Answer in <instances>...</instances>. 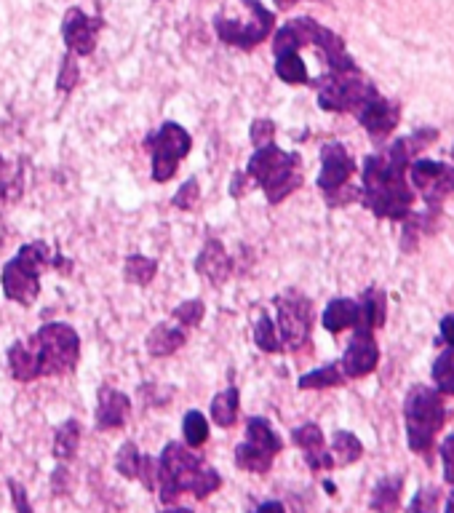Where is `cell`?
<instances>
[{
	"mask_svg": "<svg viewBox=\"0 0 454 513\" xmlns=\"http://www.w3.org/2000/svg\"><path fill=\"white\" fill-rule=\"evenodd\" d=\"M441 337L446 340V345H454V313L441 318Z\"/></svg>",
	"mask_w": 454,
	"mask_h": 513,
	"instance_id": "44",
	"label": "cell"
},
{
	"mask_svg": "<svg viewBox=\"0 0 454 513\" xmlns=\"http://www.w3.org/2000/svg\"><path fill=\"white\" fill-rule=\"evenodd\" d=\"M249 137H252L254 147H265L276 139V123L268 121V118H257L249 129Z\"/></svg>",
	"mask_w": 454,
	"mask_h": 513,
	"instance_id": "37",
	"label": "cell"
},
{
	"mask_svg": "<svg viewBox=\"0 0 454 513\" xmlns=\"http://www.w3.org/2000/svg\"><path fill=\"white\" fill-rule=\"evenodd\" d=\"M444 401L441 393L430 391L425 385H414L404 401V420H406V439L409 449L417 455H428L436 436L444 425Z\"/></svg>",
	"mask_w": 454,
	"mask_h": 513,
	"instance_id": "5",
	"label": "cell"
},
{
	"mask_svg": "<svg viewBox=\"0 0 454 513\" xmlns=\"http://www.w3.org/2000/svg\"><path fill=\"white\" fill-rule=\"evenodd\" d=\"M105 22L99 17H89L86 11L70 9L62 22V38L70 54L75 57H91L97 51V38Z\"/></svg>",
	"mask_w": 454,
	"mask_h": 513,
	"instance_id": "13",
	"label": "cell"
},
{
	"mask_svg": "<svg viewBox=\"0 0 454 513\" xmlns=\"http://www.w3.org/2000/svg\"><path fill=\"white\" fill-rule=\"evenodd\" d=\"M353 115H356L358 123L369 131V137H372L374 142H382L388 134H393V129H396L398 123V115L401 113H398V107L393 105V102H388V99L380 97V94L374 91L372 97L366 99L364 105L358 107Z\"/></svg>",
	"mask_w": 454,
	"mask_h": 513,
	"instance_id": "15",
	"label": "cell"
},
{
	"mask_svg": "<svg viewBox=\"0 0 454 513\" xmlns=\"http://www.w3.org/2000/svg\"><path fill=\"white\" fill-rule=\"evenodd\" d=\"M49 265H54L49 244L33 241L22 246L17 257L3 265V273H0L3 294L17 305H33L41 294V273Z\"/></svg>",
	"mask_w": 454,
	"mask_h": 513,
	"instance_id": "4",
	"label": "cell"
},
{
	"mask_svg": "<svg viewBox=\"0 0 454 513\" xmlns=\"http://www.w3.org/2000/svg\"><path fill=\"white\" fill-rule=\"evenodd\" d=\"M147 145H150V153H153V171L150 174H153L155 182L163 185V182H169L177 174L179 161L193 147V137L179 123L166 121L153 137L147 139Z\"/></svg>",
	"mask_w": 454,
	"mask_h": 513,
	"instance_id": "10",
	"label": "cell"
},
{
	"mask_svg": "<svg viewBox=\"0 0 454 513\" xmlns=\"http://www.w3.org/2000/svg\"><path fill=\"white\" fill-rule=\"evenodd\" d=\"M385 313H388V300H385V292L372 286V289H366L361 294V300H358V321L356 326L361 329H380L385 324ZM353 326V329H356Z\"/></svg>",
	"mask_w": 454,
	"mask_h": 513,
	"instance_id": "20",
	"label": "cell"
},
{
	"mask_svg": "<svg viewBox=\"0 0 454 513\" xmlns=\"http://www.w3.org/2000/svg\"><path fill=\"white\" fill-rule=\"evenodd\" d=\"M345 383L340 364H326L321 369H313L308 375L300 377L302 391H321V388H340Z\"/></svg>",
	"mask_w": 454,
	"mask_h": 513,
	"instance_id": "27",
	"label": "cell"
},
{
	"mask_svg": "<svg viewBox=\"0 0 454 513\" xmlns=\"http://www.w3.org/2000/svg\"><path fill=\"white\" fill-rule=\"evenodd\" d=\"M222 487L219 476L211 465H206L193 447L187 449L179 441H169L158 457V489H161V503H177L179 495H193L195 500H206L211 492Z\"/></svg>",
	"mask_w": 454,
	"mask_h": 513,
	"instance_id": "2",
	"label": "cell"
},
{
	"mask_svg": "<svg viewBox=\"0 0 454 513\" xmlns=\"http://www.w3.org/2000/svg\"><path fill=\"white\" fill-rule=\"evenodd\" d=\"M444 508H446V511H449V513H454V492H452V497H449V500H446Z\"/></svg>",
	"mask_w": 454,
	"mask_h": 513,
	"instance_id": "48",
	"label": "cell"
},
{
	"mask_svg": "<svg viewBox=\"0 0 454 513\" xmlns=\"http://www.w3.org/2000/svg\"><path fill=\"white\" fill-rule=\"evenodd\" d=\"M254 342H257V348L265 353L284 351V342H281V337H278L276 321H273L268 313H260L257 324H254Z\"/></svg>",
	"mask_w": 454,
	"mask_h": 513,
	"instance_id": "29",
	"label": "cell"
},
{
	"mask_svg": "<svg viewBox=\"0 0 454 513\" xmlns=\"http://www.w3.org/2000/svg\"><path fill=\"white\" fill-rule=\"evenodd\" d=\"M203 313H206V305H203L201 300H185L182 305H177L174 308V321H177L179 326H185V329H190V326H198L203 321Z\"/></svg>",
	"mask_w": 454,
	"mask_h": 513,
	"instance_id": "35",
	"label": "cell"
},
{
	"mask_svg": "<svg viewBox=\"0 0 454 513\" xmlns=\"http://www.w3.org/2000/svg\"><path fill=\"white\" fill-rule=\"evenodd\" d=\"M262 511H268V508H276V511H284V503H260Z\"/></svg>",
	"mask_w": 454,
	"mask_h": 513,
	"instance_id": "47",
	"label": "cell"
},
{
	"mask_svg": "<svg viewBox=\"0 0 454 513\" xmlns=\"http://www.w3.org/2000/svg\"><path fill=\"white\" fill-rule=\"evenodd\" d=\"M78 81H81V67H78V59H75V54H70V51H67L65 59H62V67H59L57 89L62 91V94H70V91L78 86Z\"/></svg>",
	"mask_w": 454,
	"mask_h": 513,
	"instance_id": "34",
	"label": "cell"
},
{
	"mask_svg": "<svg viewBox=\"0 0 454 513\" xmlns=\"http://www.w3.org/2000/svg\"><path fill=\"white\" fill-rule=\"evenodd\" d=\"M244 190H246V171H238L236 177H233V188H230V196H233V198L244 196Z\"/></svg>",
	"mask_w": 454,
	"mask_h": 513,
	"instance_id": "45",
	"label": "cell"
},
{
	"mask_svg": "<svg viewBox=\"0 0 454 513\" xmlns=\"http://www.w3.org/2000/svg\"><path fill=\"white\" fill-rule=\"evenodd\" d=\"M278 308V337L289 351H300L302 345L310 340V329H313V305L305 294L286 292L276 297Z\"/></svg>",
	"mask_w": 454,
	"mask_h": 513,
	"instance_id": "11",
	"label": "cell"
},
{
	"mask_svg": "<svg viewBox=\"0 0 454 513\" xmlns=\"http://www.w3.org/2000/svg\"><path fill=\"white\" fill-rule=\"evenodd\" d=\"M356 174V161L350 158L345 145L332 142V145L321 147V174H318V188L329 201L337 193L348 188L350 177Z\"/></svg>",
	"mask_w": 454,
	"mask_h": 513,
	"instance_id": "12",
	"label": "cell"
},
{
	"mask_svg": "<svg viewBox=\"0 0 454 513\" xmlns=\"http://www.w3.org/2000/svg\"><path fill=\"white\" fill-rule=\"evenodd\" d=\"M137 479L142 481V484H145V489H150V492L158 487V460H155L153 455H142Z\"/></svg>",
	"mask_w": 454,
	"mask_h": 513,
	"instance_id": "39",
	"label": "cell"
},
{
	"mask_svg": "<svg viewBox=\"0 0 454 513\" xmlns=\"http://www.w3.org/2000/svg\"><path fill=\"white\" fill-rule=\"evenodd\" d=\"M155 273H158V262L145 257V254H131V257H126L123 276H126L129 284H137V286L153 284Z\"/></svg>",
	"mask_w": 454,
	"mask_h": 513,
	"instance_id": "28",
	"label": "cell"
},
{
	"mask_svg": "<svg viewBox=\"0 0 454 513\" xmlns=\"http://www.w3.org/2000/svg\"><path fill=\"white\" fill-rule=\"evenodd\" d=\"M182 433H185V444L187 447H203L206 441H209V423H206V417L198 412V409H190L182 420Z\"/></svg>",
	"mask_w": 454,
	"mask_h": 513,
	"instance_id": "31",
	"label": "cell"
},
{
	"mask_svg": "<svg viewBox=\"0 0 454 513\" xmlns=\"http://www.w3.org/2000/svg\"><path fill=\"white\" fill-rule=\"evenodd\" d=\"M281 449L284 439L278 436L268 417H249L244 444L236 447V465L246 473H268Z\"/></svg>",
	"mask_w": 454,
	"mask_h": 513,
	"instance_id": "7",
	"label": "cell"
},
{
	"mask_svg": "<svg viewBox=\"0 0 454 513\" xmlns=\"http://www.w3.org/2000/svg\"><path fill=\"white\" fill-rule=\"evenodd\" d=\"M276 75L284 83H292V86H300V83H308V67L300 59L297 51H284V54H276Z\"/></svg>",
	"mask_w": 454,
	"mask_h": 513,
	"instance_id": "26",
	"label": "cell"
},
{
	"mask_svg": "<svg viewBox=\"0 0 454 513\" xmlns=\"http://www.w3.org/2000/svg\"><path fill=\"white\" fill-rule=\"evenodd\" d=\"M9 489H11V500H14V508H17L19 513L33 511V505H30V500H27L25 487H22L17 479H9Z\"/></svg>",
	"mask_w": 454,
	"mask_h": 513,
	"instance_id": "41",
	"label": "cell"
},
{
	"mask_svg": "<svg viewBox=\"0 0 454 513\" xmlns=\"http://www.w3.org/2000/svg\"><path fill=\"white\" fill-rule=\"evenodd\" d=\"M401 487H404V479H401V476H388V479H382L380 484L374 487L372 508H377V511H390V508H396L398 497H401Z\"/></svg>",
	"mask_w": 454,
	"mask_h": 513,
	"instance_id": "30",
	"label": "cell"
},
{
	"mask_svg": "<svg viewBox=\"0 0 454 513\" xmlns=\"http://www.w3.org/2000/svg\"><path fill=\"white\" fill-rule=\"evenodd\" d=\"M380 361V351H377V342H374L372 329H361L356 326L353 340L348 342V348L342 353L340 369L345 380H358V377L372 375Z\"/></svg>",
	"mask_w": 454,
	"mask_h": 513,
	"instance_id": "14",
	"label": "cell"
},
{
	"mask_svg": "<svg viewBox=\"0 0 454 513\" xmlns=\"http://www.w3.org/2000/svg\"><path fill=\"white\" fill-rule=\"evenodd\" d=\"M51 487H54V495H70V473H67L65 465H59L54 476H51Z\"/></svg>",
	"mask_w": 454,
	"mask_h": 513,
	"instance_id": "42",
	"label": "cell"
},
{
	"mask_svg": "<svg viewBox=\"0 0 454 513\" xmlns=\"http://www.w3.org/2000/svg\"><path fill=\"white\" fill-rule=\"evenodd\" d=\"M241 6H244L249 17L241 19V22L238 19L217 17L214 19V30H217L219 41L227 43V46H238V49L252 51L257 43L268 38L276 17L262 6L260 0H241Z\"/></svg>",
	"mask_w": 454,
	"mask_h": 513,
	"instance_id": "8",
	"label": "cell"
},
{
	"mask_svg": "<svg viewBox=\"0 0 454 513\" xmlns=\"http://www.w3.org/2000/svg\"><path fill=\"white\" fill-rule=\"evenodd\" d=\"M19 185H22V174L11 171L9 161L0 155V198H6L9 193H17Z\"/></svg>",
	"mask_w": 454,
	"mask_h": 513,
	"instance_id": "38",
	"label": "cell"
},
{
	"mask_svg": "<svg viewBox=\"0 0 454 513\" xmlns=\"http://www.w3.org/2000/svg\"><path fill=\"white\" fill-rule=\"evenodd\" d=\"M238 409H241V393L238 388H227L211 399V420L219 428H233L238 420Z\"/></svg>",
	"mask_w": 454,
	"mask_h": 513,
	"instance_id": "23",
	"label": "cell"
},
{
	"mask_svg": "<svg viewBox=\"0 0 454 513\" xmlns=\"http://www.w3.org/2000/svg\"><path fill=\"white\" fill-rule=\"evenodd\" d=\"M185 342H187V334L182 326L158 324L153 332L147 334V353L155 356V359H163V356L177 353Z\"/></svg>",
	"mask_w": 454,
	"mask_h": 513,
	"instance_id": "21",
	"label": "cell"
},
{
	"mask_svg": "<svg viewBox=\"0 0 454 513\" xmlns=\"http://www.w3.org/2000/svg\"><path fill=\"white\" fill-rule=\"evenodd\" d=\"M195 273H201L203 278H209V284L222 286L233 273V260L225 252V246L217 238H209L203 244L201 254L195 257Z\"/></svg>",
	"mask_w": 454,
	"mask_h": 513,
	"instance_id": "18",
	"label": "cell"
},
{
	"mask_svg": "<svg viewBox=\"0 0 454 513\" xmlns=\"http://www.w3.org/2000/svg\"><path fill=\"white\" fill-rule=\"evenodd\" d=\"M198 198H201V185H198V180H187L185 185L174 193V201H171V204L177 206V209H182V212H190V209H195V204H198Z\"/></svg>",
	"mask_w": 454,
	"mask_h": 513,
	"instance_id": "36",
	"label": "cell"
},
{
	"mask_svg": "<svg viewBox=\"0 0 454 513\" xmlns=\"http://www.w3.org/2000/svg\"><path fill=\"white\" fill-rule=\"evenodd\" d=\"M433 380H436L438 393L454 396V345H449L433 364Z\"/></svg>",
	"mask_w": 454,
	"mask_h": 513,
	"instance_id": "32",
	"label": "cell"
},
{
	"mask_svg": "<svg viewBox=\"0 0 454 513\" xmlns=\"http://www.w3.org/2000/svg\"><path fill=\"white\" fill-rule=\"evenodd\" d=\"M441 460H444V479L454 484V433L441 441Z\"/></svg>",
	"mask_w": 454,
	"mask_h": 513,
	"instance_id": "40",
	"label": "cell"
},
{
	"mask_svg": "<svg viewBox=\"0 0 454 513\" xmlns=\"http://www.w3.org/2000/svg\"><path fill=\"white\" fill-rule=\"evenodd\" d=\"M38 356L41 377H62L75 372L81 359V337L73 326L67 324H46L41 326L35 337H30Z\"/></svg>",
	"mask_w": 454,
	"mask_h": 513,
	"instance_id": "6",
	"label": "cell"
},
{
	"mask_svg": "<svg viewBox=\"0 0 454 513\" xmlns=\"http://www.w3.org/2000/svg\"><path fill=\"white\" fill-rule=\"evenodd\" d=\"M9 369L11 377L19 380V383H33L41 377V369H38V356H35V348L30 340H19L9 348Z\"/></svg>",
	"mask_w": 454,
	"mask_h": 513,
	"instance_id": "19",
	"label": "cell"
},
{
	"mask_svg": "<svg viewBox=\"0 0 454 513\" xmlns=\"http://www.w3.org/2000/svg\"><path fill=\"white\" fill-rule=\"evenodd\" d=\"M246 177L265 190V198H268L270 204L286 201L305 182L300 155L286 153L276 142L257 147V153L249 158V166H246Z\"/></svg>",
	"mask_w": 454,
	"mask_h": 513,
	"instance_id": "3",
	"label": "cell"
},
{
	"mask_svg": "<svg viewBox=\"0 0 454 513\" xmlns=\"http://www.w3.org/2000/svg\"><path fill=\"white\" fill-rule=\"evenodd\" d=\"M139 463H142V452L134 441H126L115 455V471L121 473L123 479H137Z\"/></svg>",
	"mask_w": 454,
	"mask_h": 513,
	"instance_id": "33",
	"label": "cell"
},
{
	"mask_svg": "<svg viewBox=\"0 0 454 513\" xmlns=\"http://www.w3.org/2000/svg\"><path fill=\"white\" fill-rule=\"evenodd\" d=\"M294 3H300V0H276V6L281 11H289L294 6Z\"/></svg>",
	"mask_w": 454,
	"mask_h": 513,
	"instance_id": "46",
	"label": "cell"
},
{
	"mask_svg": "<svg viewBox=\"0 0 454 513\" xmlns=\"http://www.w3.org/2000/svg\"><path fill=\"white\" fill-rule=\"evenodd\" d=\"M294 444L302 449V455H305V463L313 468V471H329L334 468L332 452L326 449L324 433L318 428L316 423H305L300 428H294L292 433Z\"/></svg>",
	"mask_w": 454,
	"mask_h": 513,
	"instance_id": "16",
	"label": "cell"
},
{
	"mask_svg": "<svg viewBox=\"0 0 454 513\" xmlns=\"http://www.w3.org/2000/svg\"><path fill=\"white\" fill-rule=\"evenodd\" d=\"M332 460L334 465H353L364 455V444L353 436L350 431H337L332 439Z\"/></svg>",
	"mask_w": 454,
	"mask_h": 513,
	"instance_id": "25",
	"label": "cell"
},
{
	"mask_svg": "<svg viewBox=\"0 0 454 513\" xmlns=\"http://www.w3.org/2000/svg\"><path fill=\"white\" fill-rule=\"evenodd\" d=\"M436 139V131H422L414 137L398 139L382 155H369L361 171V201L377 217L388 220H406L412 209L414 193L406 185V169L412 163V155L422 145Z\"/></svg>",
	"mask_w": 454,
	"mask_h": 513,
	"instance_id": "1",
	"label": "cell"
},
{
	"mask_svg": "<svg viewBox=\"0 0 454 513\" xmlns=\"http://www.w3.org/2000/svg\"><path fill=\"white\" fill-rule=\"evenodd\" d=\"M436 508V492L430 489L425 495L414 497V503L409 505V511H433Z\"/></svg>",
	"mask_w": 454,
	"mask_h": 513,
	"instance_id": "43",
	"label": "cell"
},
{
	"mask_svg": "<svg viewBox=\"0 0 454 513\" xmlns=\"http://www.w3.org/2000/svg\"><path fill=\"white\" fill-rule=\"evenodd\" d=\"M374 86L356 73H329L318 81V105L329 113H356L374 94Z\"/></svg>",
	"mask_w": 454,
	"mask_h": 513,
	"instance_id": "9",
	"label": "cell"
},
{
	"mask_svg": "<svg viewBox=\"0 0 454 513\" xmlns=\"http://www.w3.org/2000/svg\"><path fill=\"white\" fill-rule=\"evenodd\" d=\"M81 423L78 420H65V423L57 428V436H54V457L59 463H70L75 455H78V447H81Z\"/></svg>",
	"mask_w": 454,
	"mask_h": 513,
	"instance_id": "24",
	"label": "cell"
},
{
	"mask_svg": "<svg viewBox=\"0 0 454 513\" xmlns=\"http://www.w3.org/2000/svg\"><path fill=\"white\" fill-rule=\"evenodd\" d=\"M131 401L126 393L115 388H99L97 396V428L99 431H115L129 423Z\"/></svg>",
	"mask_w": 454,
	"mask_h": 513,
	"instance_id": "17",
	"label": "cell"
},
{
	"mask_svg": "<svg viewBox=\"0 0 454 513\" xmlns=\"http://www.w3.org/2000/svg\"><path fill=\"white\" fill-rule=\"evenodd\" d=\"M324 329L332 334H340L345 329H353L358 321V300H348V297H337L326 305L324 310Z\"/></svg>",
	"mask_w": 454,
	"mask_h": 513,
	"instance_id": "22",
	"label": "cell"
}]
</instances>
